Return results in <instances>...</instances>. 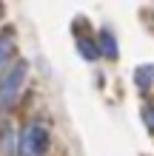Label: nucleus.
Masks as SVG:
<instances>
[{
	"label": "nucleus",
	"instance_id": "nucleus-4",
	"mask_svg": "<svg viewBox=\"0 0 154 156\" xmlns=\"http://www.w3.org/2000/svg\"><path fill=\"white\" fill-rule=\"evenodd\" d=\"M100 45H103V54H106V57H117V43H114V37H111V31H108V29L100 31Z\"/></svg>",
	"mask_w": 154,
	"mask_h": 156
},
{
	"label": "nucleus",
	"instance_id": "nucleus-1",
	"mask_svg": "<svg viewBox=\"0 0 154 156\" xmlns=\"http://www.w3.org/2000/svg\"><path fill=\"white\" fill-rule=\"evenodd\" d=\"M26 71H29V66H26V62H17L12 71L3 74V80H0V108H3V111L17 99V94H20V88L26 82Z\"/></svg>",
	"mask_w": 154,
	"mask_h": 156
},
{
	"label": "nucleus",
	"instance_id": "nucleus-6",
	"mask_svg": "<svg viewBox=\"0 0 154 156\" xmlns=\"http://www.w3.org/2000/svg\"><path fill=\"white\" fill-rule=\"evenodd\" d=\"M143 114H146V125H148V131L154 133V105H146V111H143Z\"/></svg>",
	"mask_w": 154,
	"mask_h": 156
},
{
	"label": "nucleus",
	"instance_id": "nucleus-5",
	"mask_svg": "<svg viewBox=\"0 0 154 156\" xmlns=\"http://www.w3.org/2000/svg\"><path fill=\"white\" fill-rule=\"evenodd\" d=\"M151 77H154V68H148V66H146V68H140L137 74H134V80L140 82V88H148V82H151Z\"/></svg>",
	"mask_w": 154,
	"mask_h": 156
},
{
	"label": "nucleus",
	"instance_id": "nucleus-3",
	"mask_svg": "<svg viewBox=\"0 0 154 156\" xmlns=\"http://www.w3.org/2000/svg\"><path fill=\"white\" fill-rule=\"evenodd\" d=\"M12 45H14V40H12V34H9V31H3V34H0V71L6 68V62H9V57H12Z\"/></svg>",
	"mask_w": 154,
	"mask_h": 156
},
{
	"label": "nucleus",
	"instance_id": "nucleus-2",
	"mask_svg": "<svg viewBox=\"0 0 154 156\" xmlns=\"http://www.w3.org/2000/svg\"><path fill=\"white\" fill-rule=\"evenodd\" d=\"M20 151H23V156H46V151H49V131L40 122L26 125V131L20 136Z\"/></svg>",
	"mask_w": 154,
	"mask_h": 156
}]
</instances>
